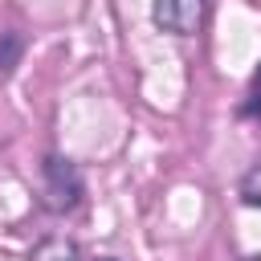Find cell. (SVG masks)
<instances>
[{"label": "cell", "mask_w": 261, "mask_h": 261, "mask_svg": "<svg viewBox=\"0 0 261 261\" xmlns=\"http://www.w3.org/2000/svg\"><path fill=\"white\" fill-rule=\"evenodd\" d=\"M41 175H45V208H53V212H73V208L82 204L86 179H82L77 163H69L65 155H45Z\"/></svg>", "instance_id": "1"}, {"label": "cell", "mask_w": 261, "mask_h": 261, "mask_svg": "<svg viewBox=\"0 0 261 261\" xmlns=\"http://www.w3.org/2000/svg\"><path fill=\"white\" fill-rule=\"evenodd\" d=\"M29 261H82V249H77V241H69V237H45V241L33 249Z\"/></svg>", "instance_id": "3"}, {"label": "cell", "mask_w": 261, "mask_h": 261, "mask_svg": "<svg viewBox=\"0 0 261 261\" xmlns=\"http://www.w3.org/2000/svg\"><path fill=\"white\" fill-rule=\"evenodd\" d=\"M204 12H208V0H155L151 4V20L171 37H192L204 24Z\"/></svg>", "instance_id": "2"}, {"label": "cell", "mask_w": 261, "mask_h": 261, "mask_svg": "<svg viewBox=\"0 0 261 261\" xmlns=\"http://www.w3.org/2000/svg\"><path fill=\"white\" fill-rule=\"evenodd\" d=\"M241 110H245V114H261V73L253 77V90H249V102H245Z\"/></svg>", "instance_id": "6"}, {"label": "cell", "mask_w": 261, "mask_h": 261, "mask_svg": "<svg viewBox=\"0 0 261 261\" xmlns=\"http://www.w3.org/2000/svg\"><path fill=\"white\" fill-rule=\"evenodd\" d=\"M241 200H245L249 208H261V159L241 175Z\"/></svg>", "instance_id": "5"}, {"label": "cell", "mask_w": 261, "mask_h": 261, "mask_svg": "<svg viewBox=\"0 0 261 261\" xmlns=\"http://www.w3.org/2000/svg\"><path fill=\"white\" fill-rule=\"evenodd\" d=\"M106 261H110V257H106Z\"/></svg>", "instance_id": "7"}, {"label": "cell", "mask_w": 261, "mask_h": 261, "mask_svg": "<svg viewBox=\"0 0 261 261\" xmlns=\"http://www.w3.org/2000/svg\"><path fill=\"white\" fill-rule=\"evenodd\" d=\"M20 53H24V41H20V33L4 29V33H0V77H8V73L20 65Z\"/></svg>", "instance_id": "4"}]
</instances>
